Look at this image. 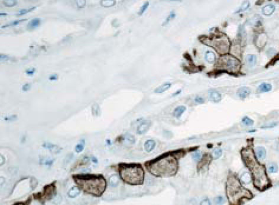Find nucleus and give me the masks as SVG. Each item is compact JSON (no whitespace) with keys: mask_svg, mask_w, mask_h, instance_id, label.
<instances>
[{"mask_svg":"<svg viewBox=\"0 0 279 205\" xmlns=\"http://www.w3.org/2000/svg\"><path fill=\"white\" fill-rule=\"evenodd\" d=\"M241 157L245 166L249 169L253 184L255 188L264 191L271 186L264 165L258 161L255 152L250 146L243 148L241 151Z\"/></svg>","mask_w":279,"mask_h":205,"instance_id":"f257e3e1","label":"nucleus"},{"mask_svg":"<svg viewBox=\"0 0 279 205\" xmlns=\"http://www.w3.org/2000/svg\"><path fill=\"white\" fill-rule=\"evenodd\" d=\"M148 172L156 177L175 176L179 170L178 157L175 153H165L145 163Z\"/></svg>","mask_w":279,"mask_h":205,"instance_id":"f03ea898","label":"nucleus"},{"mask_svg":"<svg viewBox=\"0 0 279 205\" xmlns=\"http://www.w3.org/2000/svg\"><path fill=\"white\" fill-rule=\"evenodd\" d=\"M73 179L80 190L94 196H102L106 188V181L101 174H75Z\"/></svg>","mask_w":279,"mask_h":205,"instance_id":"7ed1b4c3","label":"nucleus"},{"mask_svg":"<svg viewBox=\"0 0 279 205\" xmlns=\"http://www.w3.org/2000/svg\"><path fill=\"white\" fill-rule=\"evenodd\" d=\"M226 194L230 205H241L244 200L251 199L252 197L251 192L242 186L241 181L234 174L228 176Z\"/></svg>","mask_w":279,"mask_h":205,"instance_id":"20e7f679","label":"nucleus"},{"mask_svg":"<svg viewBox=\"0 0 279 205\" xmlns=\"http://www.w3.org/2000/svg\"><path fill=\"white\" fill-rule=\"evenodd\" d=\"M120 176L125 183L140 185L144 183L145 172L140 164L121 163L118 165Z\"/></svg>","mask_w":279,"mask_h":205,"instance_id":"39448f33","label":"nucleus"},{"mask_svg":"<svg viewBox=\"0 0 279 205\" xmlns=\"http://www.w3.org/2000/svg\"><path fill=\"white\" fill-rule=\"evenodd\" d=\"M224 63L225 64L227 69L235 72L238 70L240 67V62L238 60L233 56H225L223 58Z\"/></svg>","mask_w":279,"mask_h":205,"instance_id":"423d86ee","label":"nucleus"},{"mask_svg":"<svg viewBox=\"0 0 279 205\" xmlns=\"http://www.w3.org/2000/svg\"><path fill=\"white\" fill-rule=\"evenodd\" d=\"M56 195V186L55 183L46 186L43 191L41 197L43 199L50 200Z\"/></svg>","mask_w":279,"mask_h":205,"instance_id":"0eeeda50","label":"nucleus"},{"mask_svg":"<svg viewBox=\"0 0 279 205\" xmlns=\"http://www.w3.org/2000/svg\"><path fill=\"white\" fill-rule=\"evenodd\" d=\"M212 156L211 155L209 154L208 153H206L203 154L202 157V158L200 160L198 165V170L203 169L204 167L209 165L211 161H212Z\"/></svg>","mask_w":279,"mask_h":205,"instance_id":"6e6552de","label":"nucleus"},{"mask_svg":"<svg viewBox=\"0 0 279 205\" xmlns=\"http://www.w3.org/2000/svg\"><path fill=\"white\" fill-rule=\"evenodd\" d=\"M151 126L150 121H144L142 122L138 127L137 130V133L138 134H143L145 133Z\"/></svg>","mask_w":279,"mask_h":205,"instance_id":"1a4fd4ad","label":"nucleus"},{"mask_svg":"<svg viewBox=\"0 0 279 205\" xmlns=\"http://www.w3.org/2000/svg\"><path fill=\"white\" fill-rule=\"evenodd\" d=\"M209 97L210 100L214 103H218L221 100V95L215 90L209 91Z\"/></svg>","mask_w":279,"mask_h":205,"instance_id":"9d476101","label":"nucleus"},{"mask_svg":"<svg viewBox=\"0 0 279 205\" xmlns=\"http://www.w3.org/2000/svg\"><path fill=\"white\" fill-rule=\"evenodd\" d=\"M41 23V19L40 18H32L27 25L28 30H33L40 26Z\"/></svg>","mask_w":279,"mask_h":205,"instance_id":"9b49d317","label":"nucleus"},{"mask_svg":"<svg viewBox=\"0 0 279 205\" xmlns=\"http://www.w3.org/2000/svg\"><path fill=\"white\" fill-rule=\"evenodd\" d=\"M255 155L257 158L260 160H263L266 156V150L262 146H258L255 148Z\"/></svg>","mask_w":279,"mask_h":205,"instance_id":"f8f14e48","label":"nucleus"},{"mask_svg":"<svg viewBox=\"0 0 279 205\" xmlns=\"http://www.w3.org/2000/svg\"><path fill=\"white\" fill-rule=\"evenodd\" d=\"M186 107L185 106H183V105H181V106H178L173 111V116L176 118L177 119H179L180 118V117L182 116V115H183V114L185 113V111H186Z\"/></svg>","mask_w":279,"mask_h":205,"instance_id":"ddd939ff","label":"nucleus"},{"mask_svg":"<svg viewBox=\"0 0 279 205\" xmlns=\"http://www.w3.org/2000/svg\"><path fill=\"white\" fill-rule=\"evenodd\" d=\"M250 94V90L249 88L246 87L240 88L237 92L238 96L241 99H245L247 97L249 96Z\"/></svg>","mask_w":279,"mask_h":205,"instance_id":"4468645a","label":"nucleus"},{"mask_svg":"<svg viewBox=\"0 0 279 205\" xmlns=\"http://www.w3.org/2000/svg\"><path fill=\"white\" fill-rule=\"evenodd\" d=\"M43 146L45 148L48 149L52 153L55 154L59 153L62 150V148L59 147L57 145H53L49 143H45Z\"/></svg>","mask_w":279,"mask_h":205,"instance_id":"2eb2a0df","label":"nucleus"},{"mask_svg":"<svg viewBox=\"0 0 279 205\" xmlns=\"http://www.w3.org/2000/svg\"><path fill=\"white\" fill-rule=\"evenodd\" d=\"M275 11V7L273 4H267L265 6L263 9H262V12L263 14L264 15L266 16H270L271 14H273V13Z\"/></svg>","mask_w":279,"mask_h":205,"instance_id":"dca6fc26","label":"nucleus"},{"mask_svg":"<svg viewBox=\"0 0 279 205\" xmlns=\"http://www.w3.org/2000/svg\"><path fill=\"white\" fill-rule=\"evenodd\" d=\"M171 84L170 83H169L163 84L161 85H160L159 87H158L157 88H156L154 92L156 93H157V94L163 93L164 92H166V91H167V90H169L171 87Z\"/></svg>","mask_w":279,"mask_h":205,"instance_id":"f3484780","label":"nucleus"},{"mask_svg":"<svg viewBox=\"0 0 279 205\" xmlns=\"http://www.w3.org/2000/svg\"><path fill=\"white\" fill-rule=\"evenodd\" d=\"M156 146V143L153 140H148L144 144V149L147 152H151L153 150Z\"/></svg>","mask_w":279,"mask_h":205,"instance_id":"a211bd4d","label":"nucleus"},{"mask_svg":"<svg viewBox=\"0 0 279 205\" xmlns=\"http://www.w3.org/2000/svg\"><path fill=\"white\" fill-rule=\"evenodd\" d=\"M81 190L78 186H75L71 188L68 193V195L71 198H75L80 194Z\"/></svg>","mask_w":279,"mask_h":205,"instance_id":"6ab92c4d","label":"nucleus"},{"mask_svg":"<svg viewBox=\"0 0 279 205\" xmlns=\"http://www.w3.org/2000/svg\"><path fill=\"white\" fill-rule=\"evenodd\" d=\"M109 183L112 187L117 186L120 183V177L117 174H113L109 179Z\"/></svg>","mask_w":279,"mask_h":205,"instance_id":"aec40b11","label":"nucleus"},{"mask_svg":"<svg viewBox=\"0 0 279 205\" xmlns=\"http://www.w3.org/2000/svg\"><path fill=\"white\" fill-rule=\"evenodd\" d=\"M122 141L125 143L126 145H132L134 144L135 143V138L131 134H126L124 136L123 138Z\"/></svg>","mask_w":279,"mask_h":205,"instance_id":"412c9836","label":"nucleus"},{"mask_svg":"<svg viewBox=\"0 0 279 205\" xmlns=\"http://www.w3.org/2000/svg\"><path fill=\"white\" fill-rule=\"evenodd\" d=\"M205 58L206 61L208 63H212L215 61V60L216 57H215V54L212 51H207L205 53Z\"/></svg>","mask_w":279,"mask_h":205,"instance_id":"4be33fe9","label":"nucleus"},{"mask_svg":"<svg viewBox=\"0 0 279 205\" xmlns=\"http://www.w3.org/2000/svg\"><path fill=\"white\" fill-rule=\"evenodd\" d=\"M222 149L220 148H216L212 151L210 155L212 156V159H213V160H217V159H218L222 156Z\"/></svg>","mask_w":279,"mask_h":205,"instance_id":"5701e85b","label":"nucleus"},{"mask_svg":"<svg viewBox=\"0 0 279 205\" xmlns=\"http://www.w3.org/2000/svg\"><path fill=\"white\" fill-rule=\"evenodd\" d=\"M271 88H272L271 85L267 83H263L260 84L258 87V90L259 92H263V93L268 92L271 90Z\"/></svg>","mask_w":279,"mask_h":205,"instance_id":"b1692460","label":"nucleus"},{"mask_svg":"<svg viewBox=\"0 0 279 205\" xmlns=\"http://www.w3.org/2000/svg\"><path fill=\"white\" fill-rule=\"evenodd\" d=\"M101 5L105 8H110L115 5L116 1L114 0H102L100 1Z\"/></svg>","mask_w":279,"mask_h":205,"instance_id":"393cba45","label":"nucleus"},{"mask_svg":"<svg viewBox=\"0 0 279 205\" xmlns=\"http://www.w3.org/2000/svg\"><path fill=\"white\" fill-rule=\"evenodd\" d=\"M27 18H23V19H16V20H14V21H11V22H10V23H8V24H6L5 25H3L1 26V28H7V27H8L10 26H17L18 25V24L21 23V22H22L23 21H27Z\"/></svg>","mask_w":279,"mask_h":205,"instance_id":"a878e982","label":"nucleus"},{"mask_svg":"<svg viewBox=\"0 0 279 205\" xmlns=\"http://www.w3.org/2000/svg\"><path fill=\"white\" fill-rule=\"evenodd\" d=\"M251 180H252L251 175L248 173H244L241 177V181L243 182V183L248 184L251 181Z\"/></svg>","mask_w":279,"mask_h":205,"instance_id":"bb28decb","label":"nucleus"},{"mask_svg":"<svg viewBox=\"0 0 279 205\" xmlns=\"http://www.w3.org/2000/svg\"><path fill=\"white\" fill-rule=\"evenodd\" d=\"M176 17V13L174 11H171L170 13V14L167 17V18H166L165 21L163 22V23L162 24V26H166L169 22L172 19H173L175 17Z\"/></svg>","mask_w":279,"mask_h":205,"instance_id":"cd10ccee","label":"nucleus"},{"mask_svg":"<svg viewBox=\"0 0 279 205\" xmlns=\"http://www.w3.org/2000/svg\"><path fill=\"white\" fill-rule=\"evenodd\" d=\"M36 8V7L34 6V7H30L29 8H27V9H22V10H20L18 13L16 14V15H24V14H27L28 13H30L31 11H32L33 10H35Z\"/></svg>","mask_w":279,"mask_h":205,"instance_id":"c85d7f7f","label":"nucleus"},{"mask_svg":"<svg viewBox=\"0 0 279 205\" xmlns=\"http://www.w3.org/2000/svg\"><path fill=\"white\" fill-rule=\"evenodd\" d=\"M247 60L248 64L251 66H253L255 64L257 61V57L254 55H249L247 57Z\"/></svg>","mask_w":279,"mask_h":205,"instance_id":"c756f323","label":"nucleus"},{"mask_svg":"<svg viewBox=\"0 0 279 205\" xmlns=\"http://www.w3.org/2000/svg\"><path fill=\"white\" fill-rule=\"evenodd\" d=\"M243 123L247 126H251L254 124V121L248 116H245L242 120Z\"/></svg>","mask_w":279,"mask_h":205,"instance_id":"7c9ffc66","label":"nucleus"},{"mask_svg":"<svg viewBox=\"0 0 279 205\" xmlns=\"http://www.w3.org/2000/svg\"><path fill=\"white\" fill-rule=\"evenodd\" d=\"M149 4H149L148 2H145L142 5V6L140 7V10L138 11V15H141L145 13V11L147 10V9L148 8V7L149 6Z\"/></svg>","mask_w":279,"mask_h":205,"instance_id":"2f4dec72","label":"nucleus"},{"mask_svg":"<svg viewBox=\"0 0 279 205\" xmlns=\"http://www.w3.org/2000/svg\"><path fill=\"white\" fill-rule=\"evenodd\" d=\"M84 146H85V141L82 140L76 146V147H75L76 151L77 153H80L81 151H83L84 149Z\"/></svg>","mask_w":279,"mask_h":205,"instance_id":"473e14b6","label":"nucleus"},{"mask_svg":"<svg viewBox=\"0 0 279 205\" xmlns=\"http://www.w3.org/2000/svg\"><path fill=\"white\" fill-rule=\"evenodd\" d=\"M278 166L276 163L271 164L269 167V172L271 173H275L278 172Z\"/></svg>","mask_w":279,"mask_h":205,"instance_id":"72a5a7b5","label":"nucleus"},{"mask_svg":"<svg viewBox=\"0 0 279 205\" xmlns=\"http://www.w3.org/2000/svg\"><path fill=\"white\" fill-rule=\"evenodd\" d=\"M192 158L193 159H194V161H196V162L200 161V160L201 159V152L199 151H196L195 152H194L192 154Z\"/></svg>","mask_w":279,"mask_h":205,"instance_id":"f704fd0d","label":"nucleus"},{"mask_svg":"<svg viewBox=\"0 0 279 205\" xmlns=\"http://www.w3.org/2000/svg\"><path fill=\"white\" fill-rule=\"evenodd\" d=\"M92 113H93V115L94 116H98L99 115V111H100V109H99V105L96 103V104H94L92 106Z\"/></svg>","mask_w":279,"mask_h":205,"instance_id":"c9c22d12","label":"nucleus"},{"mask_svg":"<svg viewBox=\"0 0 279 205\" xmlns=\"http://www.w3.org/2000/svg\"><path fill=\"white\" fill-rule=\"evenodd\" d=\"M3 3L4 5H6L7 7H13L15 6L17 3V1H14V0H6V1H4Z\"/></svg>","mask_w":279,"mask_h":205,"instance_id":"e433bc0d","label":"nucleus"},{"mask_svg":"<svg viewBox=\"0 0 279 205\" xmlns=\"http://www.w3.org/2000/svg\"><path fill=\"white\" fill-rule=\"evenodd\" d=\"M215 202L217 205H222L225 203V200L222 196H218L215 199Z\"/></svg>","mask_w":279,"mask_h":205,"instance_id":"4c0bfd02","label":"nucleus"},{"mask_svg":"<svg viewBox=\"0 0 279 205\" xmlns=\"http://www.w3.org/2000/svg\"><path fill=\"white\" fill-rule=\"evenodd\" d=\"M250 7V3L247 1H245V2H244L242 5L241 6V7H240L239 10L237 11L238 13H239L240 11H244L247 9H248Z\"/></svg>","mask_w":279,"mask_h":205,"instance_id":"58836bf2","label":"nucleus"},{"mask_svg":"<svg viewBox=\"0 0 279 205\" xmlns=\"http://www.w3.org/2000/svg\"><path fill=\"white\" fill-rule=\"evenodd\" d=\"M86 4H87V1H84V0H80V1H76V6L78 8H83L85 6Z\"/></svg>","mask_w":279,"mask_h":205,"instance_id":"ea45409f","label":"nucleus"},{"mask_svg":"<svg viewBox=\"0 0 279 205\" xmlns=\"http://www.w3.org/2000/svg\"><path fill=\"white\" fill-rule=\"evenodd\" d=\"M36 72V68H29V69H27L26 70V74L29 76H33L35 73Z\"/></svg>","mask_w":279,"mask_h":205,"instance_id":"a19ab883","label":"nucleus"},{"mask_svg":"<svg viewBox=\"0 0 279 205\" xmlns=\"http://www.w3.org/2000/svg\"><path fill=\"white\" fill-rule=\"evenodd\" d=\"M195 102L196 103H198V104H202V103H204L205 102V100L203 97H200V96H197L196 97V98L195 99Z\"/></svg>","mask_w":279,"mask_h":205,"instance_id":"79ce46f5","label":"nucleus"},{"mask_svg":"<svg viewBox=\"0 0 279 205\" xmlns=\"http://www.w3.org/2000/svg\"><path fill=\"white\" fill-rule=\"evenodd\" d=\"M30 84L29 83H26L22 86V90L24 91V92H27L29 89H30Z\"/></svg>","mask_w":279,"mask_h":205,"instance_id":"37998d69","label":"nucleus"},{"mask_svg":"<svg viewBox=\"0 0 279 205\" xmlns=\"http://www.w3.org/2000/svg\"><path fill=\"white\" fill-rule=\"evenodd\" d=\"M201 205H211V203L208 199H205L201 202Z\"/></svg>","mask_w":279,"mask_h":205,"instance_id":"c03bdc74","label":"nucleus"},{"mask_svg":"<svg viewBox=\"0 0 279 205\" xmlns=\"http://www.w3.org/2000/svg\"><path fill=\"white\" fill-rule=\"evenodd\" d=\"M58 79V76L57 74H52L49 77V80L50 81H56Z\"/></svg>","mask_w":279,"mask_h":205,"instance_id":"a18cd8bd","label":"nucleus"},{"mask_svg":"<svg viewBox=\"0 0 279 205\" xmlns=\"http://www.w3.org/2000/svg\"><path fill=\"white\" fill-rule=\"evenodd\" d=\"M16 118H17V116L15 115H13V116H11V117L5 118V120L7 121H10V120L11 121V120H14Z\"/></svg>","mask_w":279,"mask_h":205,"instance_id":"49530a36","label":"nucleus"},{"mask_svg":"<svg viewBox=\"0 0 279 205\" xmlns=\"http://www.w3.org/2000/svg\"><path fill=\"white\" fill-rule=\"evenodd\" d=\"M9 58V57L7 55H4V54H1L0 55V59L1 60H7Z\"/></svg>","mask_w":279,"mask_h":205,"instance_id":"de8ad7c7","label":"nucleus"},{"mask_svg":"<svg viewBox=\"0 0 279 205\" xmlns=\"http://www.w3.org/2000/svg\"><path fill=\"white\" fill-rule=\"evenodd\" d=\"M181 92H182V90H179L176 91V92L175 93H173L172 96H178V95H179V94L181 93Z\"/></svg>","mask_w":279,"mask_h":205,"instance_id":"09e8293b","label":"nucleus"},{"mask_svg":"<svg viewBox=\"0 0 279 205\" xmlns=\"http://www.w3.org/2000/svg\"><path fill=\"white\" fill-rule=\"evenodd\" d=\"M276 124L274 123V124H272L271 125H269V126H265V127H263V128H272V127H274V126H276Z\"/></svg>","mask_w":279,"mask_h":205,"instance_id":"8fccbe9b","label":"nucleus"},{"mask_svg":"<svg viewBox=\"0 0 279 205\" xmlns=\"http://www.w3.org/2000/svg\"><path fill=\"white\" fill-rule=\"evenodd\" d=\"M13 205H26L24 203H22V202H18V203H16L15 204H14Z\"/></svg>","mask_w":279,"mask_h":205,"instance_id":"3c124183","label":"nucleus"},{"mask_svg":"<svg viewBox=\"0 0 279 205\" xmlns=\"http://www.w3.org/2000/svg\"><path fill=\"white\" fill-rule=\"evenodd\" d=\"M8 14L7 13H0V16H6V15H7Z\"/></svg>","mask_w":279,"mask_h":205,"instance_id":"603ef678","label":"nucleus"}]
</instances>
